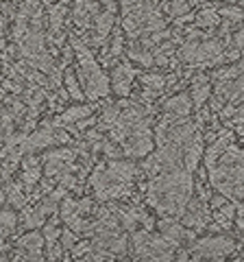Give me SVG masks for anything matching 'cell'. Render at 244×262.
<instances>
[{
	"instance_id": "1",
	"label": "cell",
	"mask_w": 244,
	"mask_h": 262,
	"mask_svg": "<svg viewBox=\"0 0 244 262\" xmlns=\"http://www.w3.org/2000/svg\"><path fill=\"white\" fill-rule=\"evenodd\" d=\"M194 192V179L190 168H173L151 177L146 186V201L164 216L181 219L188 210Z\"/></svg>"
},
{
	"instance_id": "2",
	"label": "cell",
	"mask_w": 244,
	"mask_h": 262,
	"mask_svg": "<svg viewBox=\"0 0 244 262\" xmlns=\"http://www.w3.org/2000/svg\"><path fill=\"white\" fill-rule=\"evenodd\" d=\"M70 46L77 55V75L85 90V96L89 101H99V98L109 96L111 83L107 75L101 70L99 61L94 59V55L89 53V46H85V39L70 37Z\"/></svg>"
},
{
	"instance_id": "3",
	"label": "cell",
	"mask_w": 244,
	"mask_h": 262,
	"mask_svg": "<svg viewBox=\"0 0 244 262\" xmlns=\"http://www.w3.org/2000/svg\"><path fill=\"white\" fill-rule=\"evenodd\" d=\"M122 29L131 39L166 29L153 0H122Z\"/></svg>"
},
{
	"instance_id": "4",
	"label": "cell",
	"mask_w": 244,
	"mask_h": 262,
	"mask_svg": "<svg viewBox=\"0 0 244 262\" xmlns=\"http://www.w3.org/2000/svg\"><path fill=\"white\" fill-rule=\"evenodd\" d=\"M131 245H133V253L137 260H173L175 258L173 253L177 249L164 236H155L149 229L135 232Z\"/></svg>"
},
{
	"instance_id": "5",
	"label": "cell",
	"mask_w": 244,
	"mask_h": 262,
	"mask_svg": "<svg viewBox=\"0 0 244 262\" xmlns=\"http://www.w3.org/2000/svg\"><path fill=\"white\" fill-rule=\"evenodd\" d=\"M235 249V243L227 236H205L192 247L194 260H223Z\"/></svg>"
},
{
	"instance_id": "6",
	"label": "cell",
	"mask_w": 244,
	"mask_h": 262,
	"mask_svg": "<svg viewBox=\"0 0 244 262\" xmlns=\"http://www.w3.org/2000/svg\"><path fill=\"white\" fill-rule=\"evenodd\" d=\"M77 153L79 151H72V149H55V151H48L44 155V173H46V177L61 179V177H66L68 173H72Z\"/></svg>"
},
{
	"instance_id": "7",
	"label": "cell",
	"mask_w": 244,
	"mask_h": 262,
	"mask_svg": "<svg viewBox=\"0 0 244 262\" xmlns=\"http://www.w3.org/2000/svg\"><path fill=\"white\" fill-rule=\"evenodd\" d=\"M46 247V238L39 232H29L27 236H22L15 247L13 260H42V251Z\"/></svg>"
},
{
	"instance_id": "8",
	"label": "cell",
	"mask_w": 244,
	"mask_h": 262,
	"mask_svg": "<svg viewBox=\"0 0 244 262\" xmlns=\"http://www.w3.org/2000/svg\"><path fill=\"white\" fill-rule=\"evenodd\" d=\"M133 79H135V70L131 61H120L116 68H113V75H111V90L116 92L118 96H129L131 92V85H133Z\"/></svg>"
},
{
	"instance_id": "9",
	"label": "cell",
	"mask_w": 244,
	"mask_h": 262,
	"mask_svg": "<svg viewBox=\"0 0 244 262\" xmlns=\"http://www.w3.org/2000/svg\"><path fill=\"white\" fill-rule=\"evenodd\" d=\"M101 0H75V11H72V20L77 27L83 31L87 27H92L94 18L101 11Z\"/></svg>"
},
{
	"instance_id": "10",
	"label": "cell",
	"mask_w": 244,
	"mask_h": 262,
	"mask_svg": "<svg viewBox=\"0 0 244 262\" xmlns=\"http://www.w3.org/2000/svg\"><path fill=\"white\" fill-rule=\"evenodd\" d=\"M194 107L192 98L188 94H179V96H173L170 101L164 105V116L166 120H179V118H188L190 112Z\"/></svg>"
},
{
	"instance_id": "11",
	"label": "cell",
	"mask_w": 244,
	"mask_h": 262,
	"mask_svg": "<svg viewBox=\"0 0 244 262\" xmlns=\"http://www.w3.org/2000/svg\"><path fill=\"white\" fill-rule=\"evenodd\" d=\"M39 177H42V166H39V160L35 155L27 153L22 160V175H20V182L24 184V188H33Z\"/></svg>"
},
{
	"instance_id": "12",
	"label": "cell",
	"mask_w": 244,
	"mask_h": 262,
	"mask_svg": "<svg viewBox=\"0 0 244 262\" xmlns=\"http://www.w3.org/2000/svg\"><path fill=\"white\" fill-rule=\"evenodd\" d=\"M211 96V79H207L205 75H199L192 81V103L194 110H201L205 101Z\"/></svg>"
},
{
	"instance_id": "13",
	"label": "cell",
	"mask_w": 244,
	"mask_h": 262,
	"mask_svg": "<svg viewBox=\"0 0 244 262\" xmlns=\"http://www.w3.org/2000/svg\"><path fill=\"white\" fill-rule=\"evenodd\" d=\"M129 59L131 61H137L140 66H144V68H151L153 63H155V55L151 53V46H146L142 39H137V42H133L131 46H129Z\"/></svg>"
},
{
	"instance_id": "14",
	"label": "cell",
	"mask_w": 244,
	"mask_h": 262,
	"mask_svg": "<svg viewBox=\"0 0 244 262\" xmlns=\"http://www.w3.org/2000/svg\"><path fill=\"white\" fill-rule=\"evenodd\" d=\"M122 53H125V35H122V31H120V29H116V31H113L111 44H109L107 48H103V63L111 66Z\"/></svg>"
},
{
	"instance_id": "15",
	"label": "cell",
	"mask_w": 244,
	"mask_h": 262,
	"mask_svg": "<svg viewBox=\"0 0 244 262\" xmlns=\"http://www.w3.org/2000/svg\"><path fill=\"white\" fill-rule=\"evenodd\" d=\"M63 85H66L70 98H75V101L81 103L83 98H87V96H85V90H83V85H81V81H79L77 70H72V68L63 70Z\"/></svg>"
},
{
	"instance_id": "16",
	"label": "cell",
	"mask_w": 244,
	"mask_h": 262,
	"mask_svg": "<svg viewBox=\"0 0 244 262\" xmlns=\"http://www.w3.org/2000/svg\"><path fill=\"white\" fill-rule=\"evenodd\" d=\"M221 11L211 9V7H205V9H201V13L194 18V22H197V27L201 29H216L221 27Z\"/></svg>"
},
{
	"instance_id": "17",
	"label": "cell",
	"mask_w": 244,
	"mask_h": 262,
	"mask_svg": "<svg viewBox=\"0 0 244 262\" xmlns=\"http://www.w3.org/2000/svg\"><path fill=\"white\" fill-rule=\"evenodd\" d=\"M15 208H5L3 210V238H11V234L15 232V227L20 225V219L15 216Z\"/></svg>"
},
{
	"instance_id": "18",
	"label": "cell",
	"mask_w": 244,
	"mask_h": 262,
	"mask_svg": "<svg viewBox=\"0 0 244 262\" xmlns=\"http://www.w3.org/2000/svg\"><path fill=\"white\" fill-rule=\"evenodd\" d=\"M61 245H63V249L66 251H70L77 245V232L72 227H68V229H63L61 232Z\"/></svg>"
},
{
	"instance_id": "19",
	"label": "cell",
	"mask_w": 244,
	"mask_h": 262,
	"mask_svg": "<svg viewBox=\"0 0 244 262\" xmlns=\"http://www.w3.org/2000/svg\"><path fill=\"white\" fill-rule=\"evenodd\" d=\"M221 15L229 22H240L244 18V11L238 9V7H225V9H221Z\"/></svg>"
},
{
	"instance_id": "20",
	"label": "cell",
	"mask_w": 244,
	"mask_h": 262,
	"mask_svg": "<svg viewBox=\"0 0 244 262\" xmlns=\"http://www.w3.org/2000/svg\"><path fill=\"white\" fill-rule=\"evenodd\" d=\"M233 46H238V48H244V27L235 33V37H233Z\"/></svg>"
},
{
	"instance_id": "21",
	"label": "cell",
	"mask_w": 244,
	"mask_h": 262,
	"mask_svg": "<svg viewBox=\"0 0 244 262\" xmlns=\"http://www.w3.org/2000/svg\"><path fill=\"white\" fill-rule=\"evenodd\" d=\"M225 3H235V0H225Z\"/></svg>"
},
{
	"instance_id": "22",
	"label": "cell",
	"mask_w": 244,
	"mask_h": 262,
	"mask_svg": "<svg viewBox=\"0 0 244 262\" xmlns=\"http://www.w3.org/2000/svg\"><path fill=\"white\" fill-rule=\"evenodd\" d=\"M242 258H244V249H242Z\"/></svg>"
}]
</instances>
